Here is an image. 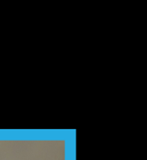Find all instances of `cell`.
Wrapping results in <instances>:
<instances>
[]
</instances>
